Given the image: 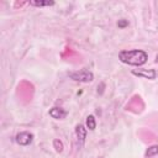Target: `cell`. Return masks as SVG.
Wrapping results in <instances>:
<instances>
[{
	"mask_svg": "<svg viewBox=\"0 0 158 158\" xmlns=\"http://www.w3.org/2000/svg\"><path fill=\"white\" fill-rule=\"evenodd\" d=\"M121 62L130 65H142L147 62V53L141 49H131V51H121L118 54Z\"/></svg>",
	"mask_w": 158,
	"mask_h": 158,
	"instance_id": "1",
	"label": "cell"
},
{
	"mask_svg": "<svg viewBox=\"0 0 158 158\" xmlns=\"http://www.w3.org/2000/svg\"><path fill=\"white\" fill-rule=\"evenodd\" d=\"M69 77L75 81H83V83H89L94 79L93 73L89 72L88 69H80L78 72H73L69 74Z\"/></svg>",
	"mask_w": 158,
	"mask_h": 158,
	"instance_id": "2",
	"label": "cell"
},
{
	"mask_svg": "<svg viewBox=\"0 0 158 158\" xmlns=\"http://www.w3.org/2000/svg\"><path fill=\"white\" fill-rule=\"evenodd\" d=\"M132 74L143 77L146 79H156V77H157V72L154 69H133Z\"/></svg>",
	"mask_w": 158,
	"mask_h": 158,
	"instance_id": "3",
	"label": "cell"
},
{
	"mask_svg": "<svg viewBox=\"0 0 158 158\" xmlns=\"http://www.w3.org/2000/svg\"><path fill=\"white\" fill-rule=\"evenodd\" d=\"M127 110H131L133 112H139L142 109H143V102L141 100L139 96H135L128 104H127Z\"/></svg>",
	"mask_w": 158,
	"mask_h": 158,
	"instance_id": "4",
	"label": "cell"
},
{
	"mask_svg": "<svg viewBox=\"0 0 158 158\" xmlns=\"http://www.w3.org/2000/svg\"><path fill=\"white\" fill-rule=\"evenodd\" d=\"M32 139H33V135L30 132H20L16 136V142L20 146H27L32 142Z\"/></svg>",
	"mask_w": 158,
	"mask_h": 158,
	"instance_id": "5",
	"label": "cell"
},
{
	"mask_svg": "<svg viewBox=\"0 0 158 158\" xmlns=\"http://www.w3.org/2000/svg\"><path fill=\"white\" fill-rule=\"evenodd\" d=\"M65 115H67V111L63 109H59V107H53L49 110V116H52L56 120H62L65 117Z\"/></svg>",
	"mask_w": 158,
	"mask_h": 158,
	"instance_id": "6",
	"label": "cell"
},
{
	"mask_svg": "<svg viewBox=\"0 0 158 158\" xmlns=\"http://www.w3.org/2000/svg\"><path fill=\"white\" fill-rule=\"evenodd\" d=\"M75 135L78 137V141L83 144L84 141H85V137H86V128L83 125H80V123L77 125V127H75Z\"/></svg>",
	"mask_w": 158,
	"mask_h": 158,
	"instance_id": "7",
	"label": "cell"
},
{
	"mask_svg": "<svg viewBox=\"0 0 158 158\" xmlns=\"http://www.w3.org/2000/svg\"><path fill=\"white\" fill-rule=\"evenodd\" d=\"M54 4V1H49V0H46V1H38V0H31L30 1V5L32 6H37V7H41V6H52Z\"/></svg>",
	"mask_w": 158,
	"mask_h": 158,
	"instance_id": "8",
	"label": "cell"
},
{
	"mask_svg": "<svg viewBox=\"0 0 158 158\" xmlns=\"http://www.w3.org/2000/svg\"><path fill=\"white\" fill-rule=\"evenodd\" d=\"M86 127L89 128V130H95V127H96V121H95V117L93 116V115H89L88 117H86Z\"/></svg>",
	"mask_w": 158,
	"mask_h": 158,
	"instance_id": "9",
	"label": "cell"
},
{
	"mask_svg": "<svg viewBox=\"0 0 158 158\" xmlns=\"http://www.w3.org/2000/svg\"><path fill=\"white\" fill-rule=\"evenodd\" d=\"M154 154H158V146H151L147 149V152H146V156L147 157H152Z\"/></svg>",
	"mask_w": 158,
	"mask_h": 158,
	"instance_id": "10",
	"label": "cell"
},
{
	"mask_svg": "<svg viewBox=\"0 0 158 158\" xmlns=\"http://www.w3.org/2000/svg\"><path fill=\"white\" fill-rule=\"evenodd\" d=\"M53 146H54V148H56L57 152H62L63 151V143H62L60 139H54L53 141Z\"/></svg>",
	"mask_w": 158,
	"mask_h": 158,
	"instance_id": "11",
	"label": "cell"
},
{
	"mask_svg": "<svg viewBox=\"0 0 158 158\" xmlns=\"http://www.w3.org/2000/svg\"><path fill=\"white\" fill-rule=\"evenodd\" d=\"M127 25H128V21H127V20H118V22H117V26L121 27V28L126 27Z\"/></svg>",
	"mask_w": 158,
	"mask_h": 158,
	"instance_id": "12",
	"label": "cell"
},
{
	"mask_svg": "<svg viewBox=\"0 0 158 158\" xmlns=\"http://www.w3.org/2000/svg\"><path fill=\"white\" fill-rule=\"evenodd\" d=\"M104 86H105L104 83H101V84H100V89H98V93H99V94H102V91H104Z\"/></svg>",
	"mask_w": 158,
	"mask_h": 158,
	"instance_id": "13",
	"label": "cell"
}]
</instances>
